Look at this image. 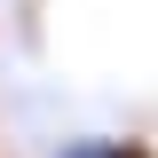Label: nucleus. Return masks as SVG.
I'll list each match as a JSON object with an SVG mask.
<instances>
[{"instance_id":"obj_1","label":"nucleus","mask_w":158,"mask_h":158,"mask_svg":"<svg viewBox=\"0 0 158 158\" xmlns=\"http://www.w3.org/2000/svg\"><path fill=\"white\" fill-rule=\"evenodd\" d=\"M71 158H150L142 142H103V150H71Z\"/></svg>"}]
</instances>
